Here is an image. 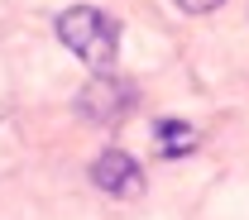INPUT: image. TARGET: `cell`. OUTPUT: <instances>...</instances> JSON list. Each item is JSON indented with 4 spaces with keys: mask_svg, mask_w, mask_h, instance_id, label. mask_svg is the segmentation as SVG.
Wrapping results in <instances>:
<instances>
[{
    "mask_svg": "<svg viewBox=\"0 0 249 220\" xmlns=\"http://www.w3.org/2000/svg\"><path fill=\"white\" fill-rule=\"evenodd\" d=\"M58 38L62 48L77 58V63L96 67V72H110L120 58V19L101 5H72L58 15Z\"/></svg>",
    "mask_w": 249,
    "mask_h": 220,
    "instance_id": "1",
    "label": "cell"
},
{
    "mask_svg": "<svg viewBox=\"0 0 249 220\" xmlns=\"http://www.w3.org/2000/svg\"><path fill=\"white\" fill-rule=\"evenodd\" d=\"M139 105V91H134V82H124V77H115V72H96L91 82L77 91V101H72V110L87 120V125H120L124 115Z\"/></svg>",
    "mask_w": 249,
    "mask_h": 220,
    "instance_id": "2",
    "label": "cell"
},
{
    "mask_svg": "<svg viewBox=\"0 0 249 220\" xmlns=\"http://www.w3.org/2000/svg\"><path fill=\"white\" fill-rule=\"evenodd\" d=\"M91 182L106 191V196H115V201H139L144 187H149L144 168L124 153V149H106V153L96 158L91 163Z\"/></svg>",
    "mask_w": 249,
    "mask_h": 220,
    "instance_id": "3",
    "label": "cell"
},
{
    "mask_svg": "<svg viewBox=\"0 0 249 220\" xmlns=\"http://www.w3.org/2000/svg\"><path fill=\"white\" fill-rule=\"evenodd\" d=\"M154 144L163 158H187L196 149V129L187 125V120H158L154 125Z\"/></svg>",
    "mask_w": 249,
    "mask_h": 220,
    "instance_id": "4",
    "label": "cell"
},
{
    "mask_svg": "<svg viewBox=\"0 0 249 220\" xmlns=\"http://www.w3.org/2000/svg\"><path fill=\"white\" fill-rule=\"evenodd\" d=\"M173 5H178L182 15H211V10H220V5H225V0H173Z\"/></svg>",
    "mask_w": 249,
    "mask_h": 220,
    "instance_id": "5",
    "label": "cell"
}]
</instances>
